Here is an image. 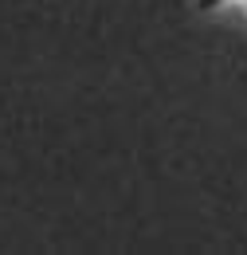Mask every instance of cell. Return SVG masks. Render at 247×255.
I'll use <instances>...</instances> for the list:
<instances>
[{
	"instance_id": "obj_1",
	"label": "cell",
	"mask_w": 247,
	"mask_h": 255,
	"mask_svg": "<svg viewBox=\"0 0 247 255\" xmlns=\"http://www.w3.org/2000/svg\"><path fill=\"white\" fill-rule=\"evenodd\" d=\"M228 4H236V0H196V12H220Z\"/></svg>"
}]
</instances>
